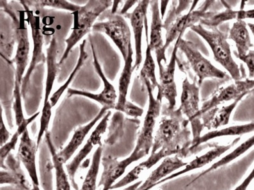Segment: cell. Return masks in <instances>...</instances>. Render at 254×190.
<instances>
[{"instance_id":"cell-38","label":"cell","mask_w":254,"mask_h":190,"mask_svg":"<svg viewBox=\"0 0 254 190\" xmlns=\"http://www.w3.org/2000/svg\"><path fill=\"white\" fill-rule=\"evenodd\" d=\"M238 58L248 68L249 79H254V49H251L246 55Z\"/></svg>"},{"instance_id":"cell-11","label":"cell","mask_w":254,"mask_h":190,"mask_svg":"<svg viewBox=\"0 0 254 190\" xmlns=\"http://www.w3.org/2000/svg\"><path fill=\"white\" fill-rule=\"evenodd\" d=\"M146 156L143 151H133L129 157L124 160L107 156L102 158L103 171L100 178L98 187H103V190H110L116 182L126 173V169L132 163L137 162Z\"/></svg>"},{"instance_id":"cell-26","label":"cell","mask_w":254,"mask_h":190,"mask_svg":"<svg viewBox=\"0 0 254 190\" xmlns=\"http://www.w3.org/2000/svg\"><path fill=\"white\" fill-rule=\"evenodd\" d=\"M247 26L244 20H237L233 24L229 34V39L233 41L237 47L238 58L246 55L253 47Z\"/></svg>"},{"instance_id":"cell-2","label":"cell","mask_w":254,"mask_h":190,"mask_svg":"<svg viewBox=\"0 0 254 190\" xmlns=\"http://www.w3.org/2000/svg\"><path fill=\"white\" fill-rule=\"evenodd\" d=\"M113 1L110 0H90L81 6L80 9L73 13V24L69 37L65 40V48L59 65L63 64L67 59L74 47L92 30L95 20L102 13L113 5Z\"/></svg>"},{"instance_id":"cell-5","label":"cell","mask_w":254,"mask_h":190,"mask_svg":"<svg viewBox=\"0 0 254 190\" xmlns=\"http://www.w3.org/2000/svg\"><path fill=\"white\" fill-rule=\"evenodd\" d=\"M92 31L108 36L119 49L124 60H126L132 45L130 27L123 16L111 13L103 21L95 23Z\"/></svg>"},{"instance_id":"cell-10","label":"cell","mask_w":254,"mask_h":190,"mask_svg":"<svg viewBox=\"0 0 254 190\" xmlns=\"http://www.w3.org/2000/svg\"><path fill=\"white\" fill-rule=\"evenodd\" d=\"M179 49L178 39L174 45V48L172 51L170 62L165 67L163 63H159V87L156 99L162 101L163 98L167 99L170 110H174L176 105V98L178 96V91L176 82H175V71L177 62V53Z\"/></svg>"},{"instance_id":"cell-4","label":"cell","mask_w":254,"mask_h":190,"mask_svg":"<svg viewBox=\"0 0 254 190\" xmlns=\"http://www.w3.org/2000/svg\"><path fill=\"white\" fill-rule=\"evenodd\" d=\"M183 114L187 116L191 126L192 140L190 152L194 150V147L201 137L204 127L198 115L199 108V88L196 83H190L188 78L183 81L182 94L181 96V105L179 107Z\"/></svg>"},{"instance_id":"cell-22","label":"cell","mask_w":254,"mask_h":190,"mask_svg":"<svg viewBox=\"0 0 254 190\" xmlns=\"http://www.w3.org/2000/svg\"><path fill=\"white\" fill-rule=\"evenodd\" d=\"M237 140L231 142L226 145H217L215 148L212 149L205 154L199 156V157L194 158L191 162L188 163L187 166L185 167V168L182 170L177 172V173L172 174L169 176H167L166 178L163 179V180L159 182L156 186L157 185L162 184V183L167 182V181L172 180V179L178 177L179 176L183 175L184 174L188 173V172L195 170V169L201 168L203 166H206L210 163L214 161L217 158L220 157V156L224 154V153L226 152L227 151L230 150V149L237 142Z\"/></svg>"},{"instance_id":"cell-15","label":"cell","mask_w":254,"mask_h":190,"mask_svg":"<svg viewBox=\"0 0 254 190\" xmlns=\"http://www.w3.org/2000/svg\"><path fill=\"white\" fill-rule=\"evenodd\" d=\"M16 39L17 46L14 58L12 60L15 64V80L22 85L26 67L29 62L30 44L28 28L24 20H18L15 24Z\"/></svg>"},{"instance_id":"cell-9","label":"cell","mask_w":254,"mask_h":190,"mask_svg":"<svg viewBox=\"0 0 254 190\" xmlns=\"http://www.w3.org/2000/svg\"><path fill=\"white\" fill-rule=\"evenodd\" d=\"M90 45H91L93 63H94L95 71H96L97 74H98L103 83V91L99 94H92V93L82 91V90L69 88L67 90L68 96H80L86 97V98L92 99V100L97 101L102 106V107L107 108L108 110L115 109L118 99L117 91H116L114 86L108 81L105 74H104L98 58H97L94 45L92 42L90 43Z\"/></svg>"},{"instance_id":"cell-6","label":"cell","mask_w":254,"mask_h":190,"mask_svg":"<svg viewBox=\"0 0 254 190\" xmlns=\"http://www.w3.org/2000/svg\"><path fill=\"white\" fill-rule=\"evenodd\" d=\"M24 7V13L27 16V21L30 26L31 30L32 40H33V51L31 62L25 74L23 81H22L21 91L22 97L24 98L28 91L29 83L32 74L36 69V66L40 63L46 62V55L44 52V35H43L41 20L39 16L34 14L33 11L29 7L24 1H21Z\"/></svg>"},{"instance_id":"cell-34","label":"cell","mask_w":254,"mask_h":190,"mask_svg":"<svg viewBox=\"0 0 254 190\" xmlns=\"http://www.w3.org/2000/svg\"><path fill=\"white\" fill-rule=\"evenodd\" d=\"M28 6H35L41 8L50 7L60 10L69 11L72 13L76 12L80 9L81 6L70 3L65 0H38V1H24Z\"/></svg>"},{"instance_id":"cell-32","label":"cell","mask_w":254,"mask_h":190,"mask_svg":"<svg viewBox=\"0 0 254 190\" xmlns=\"http://www.w3.org/2000/svg\"><path fill=\"white\" fill-rule=\"evenodd\" d=\"M40 114V112H36V114H33L31 117L25 120L23 123L17 127V131L11 137L10 140L4 145L1 147V152H0V155H0V158H1V168H3L4 163L5 162L8 156L10 154L11 151L14 150L16 144H17L20 138H21L25 131L28 130V127L29 124L33 123L39 116Z\"/></svg>"},{"instance_id":"cell-19","label":"cell","mask_w":254,"mask_h":190,"mask_svg":"<svg viewBox=\"0 0 254 190\" xmlns=\"http://www.w3.org/2000/svg\"><path fill=\"white\" fill-rule=\"evenodd\" d=\"M108 111L107 108L102 107L98 114L90 123L79 127L74 131V134L72 135L71 139L70 140L67 145L60 152L58 153L59 158H60L64 164L66 163L71 158L72 156L76 153V151L78 150L79 147L85 141L86 137L89 134L90 131L92 130L93 128L96 125L99 121L103 119L104 115L107 113Z\"/></svg>"},{"instance_id":"cell-42","label":"cell","mask_w":254,"mask_h":190,"mask_svg":"<svg viewBox=\"0 0 254 190\" xmlns=\"http://www.w3.org/2000/svg\"><path fill=\"white\" fill-rule=\"evenodd\" d=\"M136 2H138L137 1H126V4H125V5L124 6V8H122V10L121 11V13H120V15H124L126 14L127 13V11L130 9L131 6L134 4Z\"/></svg>"},{"instance_id":"cell-1","label":"cell","mask_w":254,"mask_h":190,"mask_svg":"<svg viewBox=\"0 0 254 190\" xmlns=\"http://www.w3.org/2000/svg\"><path fill=\"white\" fill-rule=\"evenodd\" d=\"M167 110L169 112L161 120L154 137L151 153L162 149L172 155L187 157L192 145L190 133L188 128L190 121L184 118L180 108L174 110L167 108Z\"/></svg>"},{"instance_id":"cell-21","label":"cell","mask_w":254,"mask_h":190,"mask_svg":"<svg viewBox=\"0 0 254 190\" xmlns=\"http://www.w3.org/2000/svg\"><path fill=\"white\" fill-rule=\"evenodd\" d=\"M172 154L169 151L165 150H160L156 153H151L150 156L145 161L140 163L139 165L135 166L132 170L129 172L126 176L119 181V182L115 183L111 190H115L121 189L127 185L131 184L136 182L139 179L140 176L143 175L146 171L149 170L152 167L158 164L163 158L169 157Z\"/></svg>"},{"instance_id":"cell-45","label":"cell","mask_w":254,"mask_h":190,"mask_svg":"<svg viewBox=\"0 0 254 190\" xmlns=\"http://www.w3.org/2000/svg\"><path fill=\"white\" fill-rule=\"evenodd\" d=\"M31 190H41L40 188L38 185H36L33 184V187H32V189Z\"/></svg>"},{"instance_id":"cell-44","label":"cell","mask_w":254,"mask_h":190,"mask_svg":"<svg viewBox=\"0 0 254 190\" xmlns=\"http://www.w3.org/2000/svg\"><path fill=\"white\" fill-rule=\"evenodd\" d=\"M247 26H248L249 28L251 29L252 33H253V35L254 37V24L249 23V24H247Z\"/></svg>"},{"instance_id":"cell-16","label":"cell","mask_w":254,"mask_h":190,"mask_svg":"<svg viewBox=\"0 0 254 190\" xmlns=\"http://www.w3.org/2000/svg\"><path fill=\"white\" fill-rule=\"evenodd\" d=\"M150 5V1L142 0L138 2L133 12L127 13V17L130 21L132 28L135 44V62L133 69H139L142 62V40L143 29L145 28V21L147 19V10Z\"/></svg>"},{"instance_id":"cell-36","label":"cell","mask_w":254,"mask_h":190,"mask_svg":"<svg viewBox=\"0 0 254 190\" xmlns=\"http://www.w3.org/2000/svg\"><path fill=\"white\" fill-rule=\"evenodd\" d=\"M21 87L22 85L15 80L13 109L14 111L15 124L17 127L23 123L26 119L24 116L23 108H22Z\"/></svg>"},{"instance_id":"cell-27","label":"cell","mask_w":254,"mask_h":190,"mask_svg":"<svg viewBox=\"0 0 254 190\" xmlns=\"http://www.w3.org/2000/svg\"><path fill=\"white\" fill-rule=\"evenodd\" d=\"M45 136L47 146L49 147L55 169L56 190H71L69 176L64 167V163L61 161L58 157V153L56 152L55 146L52 141L51 134L48 132Z\"/></svg>"},{"instance_id":"cell-33","label":"cell","mask_w":254,"mask_h":190,"mask_svg":"<svg viewBox=\"0 0 254 190\" xmlns=\"http://www.w3.org/2000/svg\"><path fill=\"white\" fill-rule=\"evenodd\" d=\"M103 146H98L93 155L92 161L79 190H96L97 180L102 161Z\"/></svg>"},{"instance_id":"cell-13","label":"cell","mask_w":254,"mask_h":190,"mask_svg":"<svg viewBox=\"0 0 254 190\" xmlns=\"http://www.w3.org/2000/svg\"><path fill=\"white\" fill-rule=\"evenodd\" d=\"M212 2L205 1L200 9L194 11L193 7L197 3L195 1V3L192 4V8L189 13L177 18L174 23H172L171 26L167 29L166 36H165L166 39H165L163 49V53H165L168 48L173 43L174 40H178L180 36L183 35L187 29L191 28L196 25L197 22L205 19L210 14V13L206 12V11L207 10L208 6L212 3Z\"/></svg>"},{"instance_id":"cell-40","label":"cell","mask_w":254,"mask_h":190,"mask_svg":"<svg viewBox=\"0 0 254 190\" xmlns=\"http://www.w3.org/2000/svg\"><path fill=\"white\" fill-rule=\"evenodd\" d=\"M11 134L4 123L3 109L1 108V131H0V145L3 146L10 139Z\"/></svg>"},{"instance_id":"cell-3","label":"cell","mask_w":254,"mask_h":190,"mask_svg":"<svg viewBox=\"0 0 254 190\" xmlns=\"http://www.w3.org/2000/svg\"><path fill=\"white\" fill-rule=\"evenodd\" d=\"M190 29L207 43L212 49L215 60L228 72L233 80H241L240 67L233 57L230 45L225 35L217 28L208 30L204 28L201 24L194 25Z\"/></svg>"},{"instance_id":"cell-7","label":"cell","mask_w":254,"mask_h":190,"mask_svg":"<svg viewBox=\"0 0 254 190\" xmlns=\"http://www.w3.org/2000/svg\"><path fill=\"white\" fill-rule=\"evenodd\" d=\"M178 48L185 54L192 71L198 77V85L200 86L205 79L225 78V72L215 67L209 60L204 57L196 45L183 40L182 36L178 38Z\"/></svg>"},{"instance_id":"cell-14","label":"cell","mask_w":254,"mask_h":190,"mask_svg":"<svg viewBox=\"0 0 254 190\" xmlns=\"http://www.w3.org/2000/svg\"><path fill=\"white\" fill-rule=\"evenodd\" d=\"M254 90V79H247L246 80L235 81V83L222 88L212 98L203 103L198 113L201 117L206 112L218 107L220 104L227 101H234L243 95L249 94Z\"/></svg>"},{"instance_id":"cell-29","label":"cell","mask_w":254,"mask_h":190,"mask_svg":"<svg viewBox=\"0 0 254 190\" xmlns=\"http://www.w3.org/2000/svg\"><path fill=\"white\" fill-rule=\"evenodd\" d=\"M86 42H87V41H86V40H84L82 43L79 45L78 61H77L75 67H74L73 70H72L71 74H69L67 80L65 81V82L64 83L63 85L61 86L58 90H57V91L52 94L51 98H50V102H51L52 107H55L57 104L58 103L59 101H60L61 96H63L64 93L66 91V90H68V88H69V85H71L72 81L74 80V79L76 76L77 74L78 73V72L80 71L81 67H82L83 65L85 64L86 60L88 59V55L85 49Z\"/></svg>"},{"instance_id":"cell-35","label":"cell","mask_w":254,"mask_h":190,"mask_svg":"<svg viewBox=\"0 0 254 190\" xmlns=\"http://www.w3.org/2000/svg\"><path fill=\"white\" fill-rule=\"evenodd\" d=\"M4 27L5 28L1 26V55L10 62L14 48L15 36L7 25H4Z\"/></svg>"},{"instance_id":"cell-37","label":"cell","mask_w":254,"mask_h":190,"mask_svg":"<svg viewBox=\"0 0 254 190\" xmlns=\"http://www.w3.org/2000/svg\"><path fill=\"white\" fill-rule=\"evenodd\" d=\"M52 108H53V107H52L50 101L43 105L42 112H41L40 129L36 142L38 148H39L44 136L49 132L48 130H49V124L51 121Z\"/></svg>"},{"instance_id":"cell-24","label":"cell","mask_w":254,"mask_h":190,"mask_svg":"<svg viewBox=\"0 0 254 190\" xmlns=\"http://www.w3.org/2000/svg\"><path fill=\"white\" fill-rule=\"evenodd\" d=\"M58 43L54 36L47 49V76L45 81V96L44 105L49 102L51 92L53 89L54 83L58 76L60 65L58 62Z\"/></svg>"},{"instance_id":"cell-43","label":"cell","mask_w":254,"mask_h":190,"mask_svg":"<svg viewBox=\"0 0 254 190\" xmlns=\"http://www.w3.org/2000/svg\"><path fill=\"white\" fill-rule=\"evenodd\" d=\"M142 181H139V182H135L133 183V184L126 187V189H124L122 190H137L138 189H139V187L140 186V185H142Z\"/></svg>"},{"instance_id":"cell-25","label":"cell","mask_w":254,"mask_h":190,"mask_svg":"<svg viewBox=\"0 0 254 190\" xmlns=\"http://www.w3.org/2000/svg\"><path fill=\"white\" fill-rule=\"evenodd\" d=\"M133 51L132 46H131L129 50L128 56L124 61V69L122 70L119 81V95H118L117 105L115 109L120 112H122L127 103V95H128L129 87L131 83V76L134 71L133 65Z\"/></svg>"},{"instance_id":"cell-12","label":"cell","mask_w":254,"mask_h":190,"mask_svg":"<svg viewBox=\"0 0 254 190\" xmlns=\"http://www.w3.org/2000/svg\"><path fill=\"white\" fill-rule=\"evenodd\" d=\"M111 114V111H108L103 119L97 124L95 130L92 131V134L90 135L81 150L77 153L73 159L65 166L68 176H69V180L74 189L78 188L74 179H75L76 174L79 167H80L81 163L90 154L95 146L102 145V138L107 130L108 123Z\"/></svg>"},{"instance_id":"cell-18","label":"cell","mask_w":254,"mask_h":190,"mask_svg":"<svg viewBox=\"0 0 254 190\" xmlns=\"http://www.w3.org/2000/svg\"><path fill=\"white\" fill-rule=\"evenodd\" d=\"M150 6L152 13L150 35L148 44L152 51H155L159 63H167L165 53H163L165 43L162 38V18L161 17L160 7L158 1H151Z\"/></svg>"},{"instance_id":"cell-39","label":"cell","mask_w":254,"mask_h":190,"mask_svg":"<svg viewBox=\"0 0 254 190\" xmlns=\"http://www.w3.org/2000/svg\"><path fill=\"white\" fill-rule=\"evenodd\" d=\"M144 110L142 108L137 107L134 104L131 103L130 101H127L124 108L122 113H125L128 116L133 117H141Z\"/></svg>"},{"instance_id":"cell-31","label":"cell","mask_w":254,"mask_h":190,"mask_svg":"<svg viewBox=\"0 0 254 190\" xmlns=\"http://www.w3.org/2000/svg\"><path fill=\"white\" fill-rule=\"evenodd\" d=\"M145 29H146L147 48L146 50V56L143 66L140 70V76L141 80L147 79L150 82L152 87L155 90L156 88H158L159 82L156 78L155 70L156 65L155 60L153 59V55L151 53V49L148 44V35H147V19L145 21Z\"/></svg>"},{"instance_id":"cell-23","label":"cell","mask_w":254,"mask_h":190,"mask_svg":"<svg viewBox=\"0 0 254 190\" xmlns=\"http://www.w3.org/2000/svg\"><path fill=\"white\" fill-rule=\"evenodd\" d=\"M246 95H243L230 105L224 106L221 108H214V109L210 110L204 114L201 117L204 128H207L209 130L211 129L217 130L221 127L228 124L233 110Z\"/></svg>"},{"instance_id":"cell-46","label":"cell","mask_w":254,"mask_h":190,"mask_svg":"<svg viewBox=\"0 0 254 190\" xmlns=\"http://www.w3.org/2000/svg\"></svg>"},{"instance_id":"cell-30","label":"cell","mask_w":254,"mask_h":190,"mask_svg":"<svg viewBox=\"0 0 254 190\" xmlns=\"http://www.w3.org/2000/svg\"><path fill=\"white\" fill-rule=\"evenodd\" d=\"M254 146V135L251 138H249L248 140H247L246 142H242L240 145L238 146L237 148H235V150L231 151L228 155L225 156L223 158H222L221 160H219L215 164L212 165L209 168L206 169V170L202 172V173L199 174L196 178H195L193 180H192L188 186L192 184L196 181L199 180V178L202 177V176L206 175V174L210 173L211 171L216 170L217 169L219 168L222 166H225V165L229 164L233 160L237 159V158L240 157V156L244 154L245 153L247 152V151L250 150L251 148Z\"/></svg>"},{"instance_id":"cell-28","label":"cell","mask_w":254,"mask_h":190,"mask_svg":"<svg viewBox=\"0 0 254 190\" xmlns=\"http://www.w3.org/2000/svg\"><path fill=\"white\" fill-rule=\"evenodd\" d=\"M254 121L250 123L241 124V125H236L228 127L222 129L220 130H214L206 133L205 135L201 136L200 139L194 147V149L198 148L199 145L205 143L211 140L217 139L223 137H229V136H242L248 133L254 132Z\"/></svg>"},{"instance_id":"cell-20","label":"cell","mask_w":254,"mask_h":190,"mask_svg":"<svg viewBox=\"0 0 254 190\" xmlns=\"http://www.w3.org/2000/svg\"><path fill=\"white\" fill-rule=\"evenodd\" d=\"M188 164V163L183 162L180 157L175 155L174 157H167L165 158L157 168L155 169L149 177L139 187L137 190H149L156 187V185L163 179L166 178L174 171L183 168Z\"/></svg>"},{"instance_id":"cell-41","label":"cell","mask_w":254,"mask_h":190,"mask_svg":"<svg viewBox=\"0 0 254 190\" xmlns=\"http://www.w3.org/2000/svg\"><path fill=\"white\" fill-rule=\"evenodd\" d=\"M254 179V167L253 169V171H251V173L249 174V175L247 176V177L245 179L244 182H243L241 184L239 185L238 187L236 188L235 190H247L249 185H250L251 183Z\"/></svg>"},{"instance_id":"cell-17","label":"cell","mask_w":254,"mask_h":190,"mask_svg":"<svg viewBox=\"0 0 254 190\" xmlns=\"http://www.w3.org/2000/svg\"><path fill=\"white\" fill-rule=\"evenodd\" d=\"M38 149L36 142L31 139L28 130H27L20 139L18 157L28 172L32 183L39 186L36 159Z\"/></svg>"},{"instance_id":"cell-8","label":"cell","mask_w":254,"mask_h":190,"mask_svg":"<svg viewBox=\"0 0 254 190\" xmlns=\"http://www.w3.org/2000/svg\"><path fill=\"white\" fill-rule=\"evenodd\" d=\"M148 94L149 105L141 130L134 148L135 151H143L146 155L151 150L154 142V130L156 121L160 114L162 101L158 100L153 95V88L147 79L142 81Z\"/></svg>"}]
</instances>
